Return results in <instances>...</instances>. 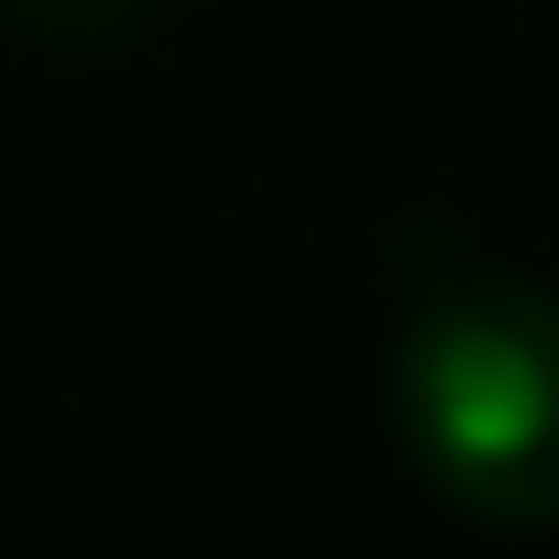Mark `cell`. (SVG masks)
<instances>
[{
    "instance_id": "obj_1",
    "label": "cell",
    "mask_w": 559,
    "mask_h": 559,
    "mask_svg": "<svg viewBox=\"0 0 559 559\" xmlns=\"http://www.w3.org/2000/svg\"><path fill=\"white\" fill-rule=\"evenodd\" d=\"M384 406L417 483L472 526H559V286L450 219L395 230Z\"/></svg>"
},
{
    "instance_id": "obj_2",
    "label": "cell",
    "mask_w": 559,
    "mask_h": 559,
    "mask_svg": "<svg viewBox=\"0 0 559 559\" xmlns=\"http://www.w3.org/2000/svg\"><path fill=\"white\" fill-rule=\"evenodd\" d=\"M0 12H12V23H45V34H78L67 0H0ZM99 23H110V34H132V23H143V0H99Z\"/></svg>"
}]
</instances>
